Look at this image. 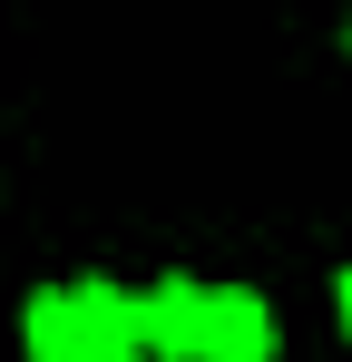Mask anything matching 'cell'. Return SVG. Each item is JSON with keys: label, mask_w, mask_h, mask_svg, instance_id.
Returning <instances> with one entry per match:
<instances>
[{"label": "cell", "mask_w": 352, "mask_h": 362, "mask_svg": "<svg viewBox=\"0 0 352 362\" xmlns=\"http://www.w3.org/2000/svg\"><path fill=\"white\" fill-rule=\"evenodd\" d=\"M284 353V323L254 284H206V333H196V362H274Z\"/></svg>", "instance_id": "cell-1"}, {"label": "cell", "mask_w": 352, "mask_h": 362, "mask_svg": "<svg viewBox=\"0 0 352 362\" xmlns=\"http://www.w3.org/2000/svg\"><path fill=\"white\" fill-rule=\"evenodd\" d=\"M20 353L30 362H88L98 353V333H88V313L69 284H40V294L20 303Z\"/></svg>", "instance_id": "cell-2"}, {"label": "cell", "mask_w": 352, "mask_h": 362, "mask_svg": "<svg viewBox=\"0 0 352 362\" xmlns=\"http://www.w3.org/2000/svg\"><path fill=\"white\" fill-rule=\"evenodd\" d=\"M206 333V274H157L147 284V362H196Z\"/></svg>", "instance_id": "cell-3"}, {"label": "cell", "mask_w": 352, "mask_h": 362, "mask_svg": "<svg viewBox=\"0 0 352 362\" xmlns=\"http://www.w3.org/2000/svg\"><path fill=\"white\" fill-rule=\"evenodd\" d=\"M69 294H78V313H88V333H98V343H147V284H117V274H78Z\"/></svg>", "instance_id": "cell-4"}, {"label": "cell", "mask_w": 352, "mask_h": 362, "mask_svg": "<svg viewBox=\"0 0 352 362\" xmlns=\"http://www.w3.org/2000/svg\"><path fill=\"white\" fill-rule=\"evenodd\" d=\"M333 323H343V343H352V264L333 274Z\"/></svg>", "instance_id": "cell-5"}, {"label": "cell", "mask_w": 352, "mask_h": 362, "mask_svg": "<svg viewBox=\"0 0 352 362\" xmlns=\"http://www.w3.org/2000/svg\"><path fill=\"white\" fill-rule=\"evenodd\" d=\"M88 362H147V343H98Z\"/></svg>", "instance_id": "cell-6"}, {"label": "cell", "mask_w": 352, "mask_h": 362, "mask_svg": "<svg viewBox=\"0 0 352 362\" xmlns=\"http://www.w3.org/2000/svg\"><path fill=\"white\" fill-rule=\"evenodd\" d=\"M343 49H352V20H343Z\"/></svg>", "instance_id": "cell-7"}]
</instances>
